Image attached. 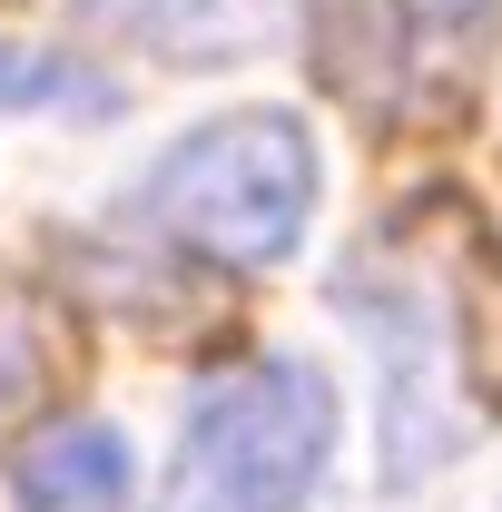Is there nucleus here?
I'll use <instances>...</instances> for the list:
<instances>
[{"label":"nucleus","mask_w":502,"mask_h":512,"mask_svg":"<svg viewBox=\"0 0 502 512\" xmlns=\"http://www.w3.org/2000/svg\"><path fill=\"white\" fill-rule=\"evenodd\" d=\"M335 453V384L306 355H256L188 404L158 512H306Z\"/></svg>","instance_id":"obj_1"},{"label":"nucleus","mask_w":502,"mask_h":512,"mask_svg":"<svg viewBox=\"0 0 502 512\" xmlns=\"http://www.w3.org/2000/svg\"><path fill=\"white\" fill-rule=\"evenodd\" d=\"M148 217L178 247L217 266H276L296 256L315 217V138L296 109H227L197 119L158 168H148Z\"/></svg>","instance_id":"obj_2"},{"label":"nucleus","mask_w":502,"mask_h":512,"mask_svg":"<svg viewBox=\"0 0 502 512\" xmlns=\"http://www.w3.org/2000/svg\"><path fill=\"white\" fill-rule=\"evenodd\" d=\"M355 316L375 325V355H384V483H424L434 463L473 444V414H463V335H453V306L443 286L404 276V286H335Z\"/></svg>","instance_id":"obj_3"},{"label":"nucleus","mask_w":502,"mask_h":512,"mask_svg":"<svg viewBox=\"0 0 502 512\" xmlns=\"http://www.w3.org/2000/svg\"><path fill=\"white\" fill-rule=\"evenodd\" d=\"M10 493L20 512H119L128 503V444L109 424H40L20 463H10Z\"/></svg>","instance_id":"obj_4"},{"label":"nucleus","mask_w":502,"mask_h":512,"mask_svg":"<svg viewBox=\"0 0 502 512\" xmlns=\"http://www.w3.org/2000/svg\"><path fill=\"white\" fill-rule=\"evenodd\" d=\"M493 10L502 0H394V20H404V69L463 79V69L493 50Z\"/></svg>","instance_id":"obj_5"},{"label":"nucleus","mask_w":502,"mask_h":512,"mask_svg":"<svg viewBox=\"0 0 502 512\" xmlns=\"http://www.w3.org/2000/svg\"><path fill=\"white\" fill-rule=\"evenodd\" d=\"M10 109H60V119H119V89L79 60H50V50H10L0 40V119Z\"/></svg>","instance_id":"obj_6"},{"label":"nucleus","mask_w":502,"mask_h":512,"mask_svg":"<svg viewBox=\"0 0 502 512\" xmlns=\"http://www.w3.org/2000/svg\"><path fill=\"white\" fill-rule=\"evenodd\" d=\"M79 10L128 30V40H158V50H188L197 20H207V0H79Z\"/></svg>","instance_id":"obj_7"}]
</instances>
